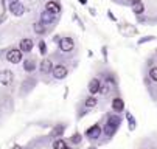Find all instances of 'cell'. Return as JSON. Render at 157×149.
<instances>
[{
	"instance_id": "6da1fadb",
	"label": "cell",
	"mask_w": 157,
	"mask_h": 149,
	"mask_svg": "<svg viewBox=\"0 0 157 149\" xmlns=\"http://www.w3.org/2000/svg\"><path fill=\"white\" fill-rule=\"evenodd\" d=\"M120 126V117L118 115H110L107 118V123H106V127H104V134L107 137H112L115 134V131L118 129Z\"/></svg>"
},
{
	"instance_id": "7a4b0ae2",
	"label": "cell",
	"mask_w": 157,
	"mask_h": 149,
	"mask_svg": "<svg viewBox=\"0 0 157 149\" xmlns=\"http://www.w3.org/2000/svg\"><path fill=\"white\" fill-rule=\"evenodd\" d=\"M73 47H75V42H73L72 37H62V39L59 40V48H61V51H64V53H70V51L73 50Z\"/></svg>"
},
{
	"instance_id": "3957f363",
	"label": "cell",
	"mask_w": 157,
	"mask_h": 149,
	"mask_svg": "<svg viewBox=\"0 0 157 149\" xmlns=\"http://www.w3.org/2000/svg\"><path fill=\"white\" fill-rule=\"evenodd\" d=\"M52 73H53V78H56V79H64L67 75H69V70H67V67L65 65H55L53 69H52Z\"/></svg>"
},
{
	"instance_id": "277c9868",
	"label": "cell",
	"mask_w": 157,
	"mask_h": 149,
	"mask_svg": "<svg viewBox=\"0 0 157 149\" xmlns=\"http://www.w3.org/2000/svg\"><path fill=\"white\" fill-rule=\"evenodd\" d=\"M14 79V75L11 70H2L0 72V84H3V86H10Z\"/></svg>"
},
{
	"instance_id": "5b68a950",
	"label": "cell",
	"mask_w": 157,
	"mask_h": 149,
	"mask_svg": "<svg viewBox=\"0 0 157 149\" xmlns=\"http://www.w3.org/2000/svg\"><path fill=\"white\" fill-rule=\"evenodd\" d=\"M6 59L11 62V64H19L20 61H22V51L20 50H10L8 53H6Z\"/></svg>"
},
{
	"instance_id": "8992f818",
	"label": "cell",
	"mask_w": 157,
	"mask_h": 149,
	"mask_svg": "<svg viewBox=\"0 0 157 149\" xmlns=\"http://www.w3.org/2000/svg\"><path fill=\"white\" fill-rule=\"evenodd\" d=\"M100 135H101V127H100L98 124H94L92 127H89V129L86 131V137L92 138V140L100 138Z\"/></svg>"
},
{
	"instance_id": "52a82bcc",
	"label": "cell",
	"mask_w": 157,
	"mask_h": 149,
	"mask_svg": "<svg viewBox=\"0 0 157 149\" xmlns=\"http://www.w3.org/2000/svg\"><path fill=\"white\" fill-rule=\"evenodd\" d=\"M10 11H11L14 16H22V14L25 13V6L17 0V2H11V5H10Z\"/></svg>"
},
{
	"instance_id": "ba28073f",
	"label": "cell",
	"mask_w": 157,
	"mask_h": 149,
	"mask_svg": "<svg viewBox=\"0 0 157 149\" xmlns=\"http://www.w3.org/2000/svg\"><path fill=\"white\" fill-rule=\"evenodd\" d=\"M33 40L31 39H28V37H25V39H22L20 40V51L22 53H30L31 50H33Z\"/></svg>"
},
{
	"instance_id": "9c48e42d",
	"label": "cell",
	"mask_w": 157,
	"mask_h": 149,
	"mask_svg": "<svg viewBox=\"0 0 157 149\" xmlns=\"http://www.w3.org/2000/svg\"><path fill=\"white\" fill-rule=\"evenodd\" d=\"M55 17H56V14H53V13H50V11H42L40 13V24H52L53 20H55Z\"/></svg>"
},
{
	"instance_id": "30bf717a",
	"label": "cell",
	"mask_w": 157,
	"mask_h": 149,
	"mask_svg": "<svg viewBox=\"0 0 157 149\" xmlns=\"http://www.w3.org/2000/svg\"><path fill=\"white\" fill-rule=\"evenodd\" d=\"M100 87H101V82H100V79L98 78H94L90 82H89V92H90L92 95H95V93H98L100 92Z\"/></svg>"
},
{
	"instance_id": "8fae6325",
	"label": "cell",
	"mask_w": 157,
	"mask_h": 149,
	"mask_svg": "<svg viewBox=\"0 0 157 149\" xmlns=\"http://www.w3.org/2000/svg\"><path fill=\"white\" fill-rule=\"evenodd\" d=\"M124 109V101L121 98H114L112 99V110L114 112H123Z\"/></svg>"
},
{
	"instance_id": "7c38bea8",
	"label": "cell",
	"mask_w": 157,
	"mask_h": 149,
	"mask_svg": "<svg viewBox=\"0 0 157 149\" xmlns=\"http://www.w3.org/2000/svg\"><path fill=\"white\" fill-rule=\"evenodd\" d=\"M52 69H53L52 61H50V59H42L40 65H39V70H40L42 73H50V72H52Z\"/></svg>"
},
{
	"instance_id": "4fadbf2b",
	"label": "cell",
	"mask_w": 157,
	"mask_h": 149,
	"mask_svg": "<svg viewBox=\"0 0 157 149\" xmlns=\"http://www.w3.org/2000/svg\"><path fill=\"white\" fill-rule=\"evenodd\" d=\"M45 9H47V11H50V13H53V14H58V13H61V6H59V3L53 2V0L47 2V5H45Z\"/></svg>"
},
{
	"instance_id": "5bb4252c",
	"label": "cell",
	"mask_w": 157,
	"mask_h": 149,
	"mask_svg": "<svg viewBox=\"0 0 157 149\" xmlns=\"http://www.w3.org/2000/svg\"><path fill=\"white\" fill-rule=\"evenodd\" d=\"M132 11L136 13V14H142L143 11H145V5H143V2H136V3H132Z\"/></svg>"
},
{
	"instance_id": "9a60e30c",
	"label": "cell",
	"mask_w": 157,
	"mask_h": 149,
	"mask_svg": "<svg viewBox=\"0 0 157 149\" xmlns=\"http://www.w3.org/2000/svg\"><path fill=\"white\" fill-rule=\"evenodd\" d=\"M24 69H25V72H33L36 69V62L33 59H27L24 62Z\"/></svg>"
},
{
	"instance_id": "2e32d148",
	"label": "cell",
	"mask_w": 157,
	"mask_h": 149,
	"mask_svg": "<svg viewBox=\"0 0 157 149\" xmlns=\"http://www.w3.org/2000/svg\"><path fill=\"white\" fill-rule=\"evenodd\" d=\"M84 106H86V107H95V106H97V98L94 95H90L89 98H86Z\"/></svg>"
},
{
	"instance_id": "e0dca14e",
	"label": "cell",
	"mask_w": 157,
	"mask_h": 149,
	"mask_svg": "<svg viewBox=\"0 0 157 149\" xmlns=\"http://www.w3.org/2000/svg\"><path fill=\"white\" fill-rule=\"evenodd\" d=\"M65 147H67V143L64 140L58 138V140L53 141V149H65Z\"/></svg>"
},
{
	"instance_id": "ac0fdd59",
	"label": "cell",
	"mask_w": 157,
	"mask_h": 149,
	"mask_svg": "<svg viewBox=\"0 0 157 149\" xmlns=\"http://www.w3.org/2000/svg\"><path fill=\"white\" fill-rule=\"evenodd\" d=\"M33 28H34V31L37 34H44V33H45V27H44V24H40V22H36L33 25Z\"/></svg>"
},
{
	"instance_id": "d6986e66",
	"label": "cell",
	"mask_w": 157,
	"mask_h": 149,
	"mask_svg": "<svg viewBox=\"0 0 157 149\" xmlns=\"http://www.w3.org/2000/svg\"><path fill=\"white\" fill-rule=\"evenodd\" d=\"M62 132H64V126H62V124H59L58 127H55V129L52 131V137H61V135H62Z\"/></svg>"
},
{
	"instance_id": "ffe728a7",
	"label": "cell",
	"mask_w": 157,
	"mask_h": 149,
	"mask_svg": "<svg viewBox=\"0 0 157 149\" xmlns=\"http://www.w3.org/2000/svg\"><path fill=\"white\" fill-rule=\"evenodd\" d=\"M126 118H128V123H129V129L134 131L136 129V120H134V117L131 114H126Z\"/></svg>"
},
{
	"instance_id": "44dd1931",
	"label": "cell",
	"mask_w": 157,
	"mask_h": 149,
	"mask_svg": "<svg viewBox=\"0 0 157 149\" xmlns=\"http://www.w3.org/2000/svg\"><path fill=\"white\" fill-rule=\"evenodd\" d=\"M70 141H72L73 144H78V143H81V134H79V132H75V134L70 137Z\"/></svg>"
},
{
	"instance_id": "7402d4cb",
	"label": "cell",
	"mask_w": 157,
	"mask_h": 149,
	"mask_svg": "<svg viewBox=\"0 0 157 149\" xmlns=\"http://www.w3.org/2000/svg\"><path fill=\"white\" fill-rule=\"evenodd\" d=\"M39 51H40V54L44 56V54H47V44L44 40H40L39 42Z\"/></svg>"
},
{
	"instance_id": "603a6c76",
	"label": "cell",
	"mask_w": 157,
	"mask_h": 149,
	"mask_svg": "<svg viewBox=\"0 0 157 149\" xmlns=\"http://www.w3.org/2000/svg\"><path fill=\"white\" fill-rule=\"evenodd\" d=\"M149 78H151L154 82H157V67H152V69L149 70Z\"/></svg>"
},
{
	"instance_id": "cb8c5ba5",
	"label": "cell",
	"mask_w": 157,
	"mask_h": 149,
	"mask_svg": "<svg viewBox=\"0 0 157 149\" xmlns=\"http://www.w3.org/2000/svg\"><path fill=\"white\" fill-rule=\"evenodd\" d=\"M109 90H110V89H109L107 84H104V86H101V87H100V93H101V95H107V93H109Z\"/></svg>"
},
{
	"instance_id": "d4e9b609",
	"label": "cell",
	"mask_w": 157,
	"mask_h": 149,
	"mask_svg": "<svg viewBox=\"0 0 157 149\" xmlns=\"http://www.w3.org/2000/svg\"><path fill=\"white\" fill-rule=\"evenodd\" d=\"M59 40H61L59 36H55V37H53V42H59Z\"/></svg>"
},
{
	"instance_id": "484cf974",
	"label": "cell",
	"mask_w": 157,
	"mask_h": 149,
	"mask_svg": "<svg viewBox=\"0 0 157 149\" xmlns=\"http://www.w3.org/2000/svg\"><path fill=\"white\" fill-rule=\"evenodd\" d=\"M78 2H79L81 5H86V3H87V0H78Z\"/></svg>"
},
{
	"instance_id": "4316f807",
	"label": "cell",
	"mask_w": 157,
	"mask_h": 149,
	"mask_svg": "<svg viewBox=\"0 0 157 149\" xmlns=\"http://www.w3.org/2000/svg\"><path fill=\"white\" fill-rule=\"evenodd\" d=\"M13 149H22V147H20L19 144H16V146H13Z\"/></svg>"
},
{
	"instance_id": "83f0119b",
	"label": "cell",
	"mask_w": 157,
	"mask_h": 149,
	"mask_svg": "<svg viewBox=\"0 0 157 149\" xmlns=\"http://www.w3.org/2000/svg\"><path fill=\"white\" fill-rule=\"evenodd\" d=\"M129 3H136V2H139V0H128Z\"/></svg>"
},
{
	"instance_id": "f1b7e54d",
	"label": "cell",
	"mask_w": 157,
	"mask_h": 149,
	"mask_svg": "<svg viewBox=\"0 0 157 149\" xmlns=\"http://www.w3.org/2000/svg\"><path fill=\"white\" fill-rule=\"evenodd\" d=\"M11 2H17V0H11Z\"/></svg>"
},
{
	"instance_id": "f546056e",
	"label": "cell",
	"mask_w": 157,
	"mask_h": 149,
	"mask_svg": "<svg viewBox=\"0 0 157 149\" xmlns=\"http://www.w3.org/2000/svg\"><path fill=\"white\" fill-rule=\"evenodd\" d=\"M65 149H70V147H65Z\"/></svg>"
}]
</instances>
